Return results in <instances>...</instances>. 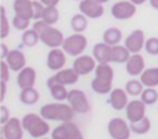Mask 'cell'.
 <instances>
[{
    "label": "cell",
    "instance_id": "cell-47",
    "mask_svg": "<svg viewBox=\"0 0 158 139\" xmlns=\"http://www.w3.org/2000/svg\"><path fill=\"white\" fill-rule=\"evenodd\" d=\"M131 3H134L136 6H141V4H144L147 2V0H130Z\"/></svg>",
    "mask_w": 158,
    "mask_h": 139
},
{
    "label": "cell",
    "instance_id": "cell-25",
    "mask_svg": "<svg viewBox=\"0 0 158 139\" xmlns=\"http://www.w3.org/2000/svg\"><path fill=\"white\" fill-rule=\"evenodd\" d=\"M38 100H39V92L36 91L34 86H31V88H25V89H21L20 102L23 104L32 106V104L38 103Z\"/></svg>",
    "mask_w": 158,
    "mask_h": 139
},
{
    "label": "cell",
    "instance_id": "cell-5",
    "mask_svg": "<svg viewBox=\"0 0 158 139\" xmlns=\"http://www.w3.org/2000/svg\"><path fill=\"white\" fill-rule=\"evenodd\" d=\"M108 133L112 139H129L130 138V124L125 118L115 117L108 122Z\"/></svg>",
    "mask_w": 158,
    "mask_h": 139
},
{
    "label": "cell",
    "instance_id": "cell-46",
    "mask_svg": "<svg viewBox=\"0 0 158 139\" xmlns=\"http://www.w3.org/2000/svg\"><path fill=\"white\" fill-rule=\"evenodd\" d=\"M150 2V6L152 7V9L158 10V0H148Z\"/></svg>",
    "mask_w": 158,
    "mask_h": 139
},
{
    "label": "cell",
    "instance_id": "cell-6",
    "mask_svg": "<svg viewBox=\"0 0 158 139\" xmlns=\"http://www.w3.org/2000/svg\"><path fill=\"white\" fill-rule=\"evenodd\" d=\"M137 13V6L131 3L130 0H120L116 2L114 6L110 7V14L115 20H129V18L134 17V14Z\"/></svg>",
    "mask_w": 158,
    "mask_h": 139
},
{
    "label": "cell",
    "instance_id": "cell-51",
    "mask_svg": "<svg viewBox=\"0 0 158 139\" xmlns=\"http://www.w3.org/2000/svg\"><path fill=\"white\" fill-rule=\"evenodd\" d=\"M78 2H81V0H78Z\"/></svg>",
    "mask_w": 158,
    "mask_h": 139
},
{
    "label": "cell",
    "instance_id": "cell-11",
    "mask_svg": "<svg viewBox=\"0 0 158 139\" xmlns=\"http://www.w3.org/2000/svg\"><path fill=\"white\" fill-rule=\"evenodd\" d=\"M97 60L94 56H87V54H81V56L76 57L74 63H73V68L78 75H88L93 71H95L97 68Z\"/></svg>",
    "mask_w": 158,
    "mask_h": 139
},
{
    "label": "cell",
    "instance_id": "cell-35",
    "mask_svg": "<svg viewBox=\"0 0 158 139\" xmlns=\"http://www.w3.org/2000/svg\"><path fill=\"white\" fill-rule=\"evenodd\" d=\"M52 139H69V128L67 121L60 122L56 128L52 129Z\"/></svg>",
    "mask_w": 158,
    "mask_h": 139
},
{
    "label": "cell",
    "instance_id": "cell-38",
    "mask_svg": "<svg viewBox=\"0 0 158 139\" xmlns=\"http://www.w3.org/2000/svg\"><path fill=\"white\" fill-rule=\"evenodd\" d=\"M67 128H69V139H84L83 132L77 127V124L73 122V120L67 121Z\"/></svg>",
    "mask_w": 158,
    "mask_h": 139
},
{
    "label": "cell",
    "instance_id": "cell-19",
    "mask_svg": "<svg viewBox=\"0 0 158 139\" xmlns=\"http://www.w3.org/2000/svg\"><path fill=\"white\" fill-rule=\"evenodd\" d=\"M36 82V71L32 67H24L17 74V83L21 89L31 88Z\"/></svg>",
    "mask_w": 158,
    "mask_h": 139
},
{
    "label": "cell",
    "instance_id": "cell-37",
    "mask_svg": "<svg viewBox=\"0 0 158 139\" xmlns=\"http://www.w3.org/2000/svg\"><path fill=\"white\" fill-rule=\"evenodd\" d=\"M146 52L148 54H152V56H158V38L155 36H151L146 41V46H144Z\"/></svg>",
    "mask_w": 158,
    "mask_h": 139
},
{
    "label": "cell",
    "instance_id": "cell-36",
    "mask_svg": "<svg viewBox=\"0 0 158 139\" xmlns=\"http://www.w3.org/2000/svg\"><path fill=\"white\" fill-rule=\"evenodd\" d=\"M30 21H31L30 18H25V17L14 14V18H13L11 24L17 31H23V32H24V31H27L28 27H30Z\"/></svg>",
    "mask_w": 158,
    "mask_h": 139
},
{
    "label": "cell",
    "instance_id": "cell-8",
    "mask_svg": "<svg viewBox=\"0 0 158 139\" xmlns=\"http://www.w3.org/2000/svg\"><path fill=\"white\" fill-rule=\"evenodd\" d=\"M23 121L17 117H11L4 125H2V135L6 139H23L24 138Z\"/></svg>",
    "mask_w": 158,
    "mask_h": 139
},
{
    "label": "cell",
    "instance_id": "cell-9",
    "mask_svg": "<svg viewBox=\"0 0 158 139\" xmlns=\"http://www.w3.org/2000/svg\"><path fill=\"white\" fill-rule=\"evenodd\" d=\"M146 106L141 99H134L130 100L129 104L126 106L125 111H126V118L129 122H137L140 120H143L146 117Z\"/></svg>",
    "mask_w": 158,
    "mask_h": 139
},
{
    "label": "cell",
    "instance_id": "cell-48",
    "mask_svg": "<svg viewBox=\"0 0 158 139\" xmlns=\"http://www.w3.org/2000/svg\"><path fill=\"white\" fill-rule=\"evenodd\" d=\"M97 2H98V3H101V4H105V3H108L109 0H97Z\"/></svg>",
    "mask_w": 158,
    "mask_h": 139
},
{
    "label": "cell",
    "instance_id": "cell-17",
    "mask_svg": "<svg viewBox=\"0 0 158 139\" xmlns=\"http://www.w3.org/2000/svg\"><path fill=\"white\" fill-rule=\"evenodd\" d=\"M93 56L98 64H106L112 63V46H109L105 42L95 43L93 48Z\"/></svg>",
    "mask_w": 158,
    "mask_h": 139
},
{
    "label": "cell",
    "instance_id": "cell-2",
    "mask_svg": "<svg viewBox=\"0 0 158 139\" xmlns=\"http://www.w3.org/2000/svg\"><path fill=\"white\" fill-rule=\"evenodd\" d=\"M21 121H23L24 129L34 139L44 138V136H46L51 132V125H49L48 120H45L41 114H34V113L25 114L21 118Z\"/></svg>",
    "mask_w": 158,
    "mask_h": 139
},
{
    "label": "cell",
    "instance_id": "cell-50",
    "mask_svg": "<svg viewBox=\"0 0 158 139\" xmlns=\"http://www.w3.org/2000/svg\"><path fill=\"white\" fill-rule=\"evenodd\" d=\"M0 139H6V138H4V136H3V135H2V138H0Z\"/></svg>",
    "mask_w": 158,
    "mask_h": 139
},
{
    "label": "cell",
    "instance_id": "cell-27",
    "mask_svg": "<svg viewBox=\"0 0 158 139\" xmlns=\"http://www.w3.org/2000/svg\"><path fill=\"white\" fill-rule=\"evenodd\" d=\"M70 27L74 32H78V33H83L84 31L87 29L88 27V17H85L84 14L78 13V14H74L70 20Z\"/></svg>",
    "mask_w": 158,
    "mask_h": 139
},
{
    "label": "cell",
    "instance_id": "cell-14",
    "mask_svg": "<svg viewBox=\"0 0 158 139\" xmlns=\"http://www.w3.org/2000/svg\"><path fill=\"white\" fill-rule=\"evenodd\" d=\"M108 103L116 111L125 110L126 106L129 104V93L126 92V89H120V88L112 89V92L108 96Z\"/></svg>",
    "mask_w": 158,
    "mask_h": 139
},
{
    "label": "cell",
    "instance_id": "cell-39",
    "mask_svg": "<svg viewBox=\"0 0 158 139\" xmlns=\"http://www.w3.org/2000/svg\"><path fill=\"white\" fill-rule=\"evenodd\" d=\"M45 4L41 3V0H32V20H41L44 15Z\"/></svg>",
    "mask_w": 158,
    "mask_h": 139
},
{
    "label": "cell",
    "instance_id": "cell-15",
    "mask_svg": "<svg viewBox=\"0 0 158 139\" xmlns=\"http://www.w3.org/2000/svg\"><path fill=\"white\" fill-rule=\"evenodd\" d=\"M125 67H126V72H127L130 77L141 75L143 71L146 70V61H144V57L141 56L140 53L131 54L130 59L126 61Z\"/></svg>",
    "mask_w": 158,
    "mask_h": 139
},
{
    "label": "cell",
    "instance_id": "cell-21",
    "mask_svg": "<svg viewBox=\"0 0 158 139\" xmlns=\"http://www.w3.org/2000/svg\"><path fill=\"white\" fill-rule=\"evenodd\" d=\"M48 88H49V92H51L52 98H53L56 102H64V100H67L69 91L66 89V85H60V83L53 82V81L48 79Z\"/></svg>",
    "mask_w": 158,
    "mask_h": 139
},
{
    "label": "cell",
    "instance_id": "cell-23",
    "mask_svg": "<svg viewBox=\"0 0 158 139\" xmlns=\"http://www.w3.org/2000/svg\"><path fill=\"white\" fill-rule=\"evenodd\" d=\"M123 39V33L119 28L112 27L108 28V29L104 31L102 33V41L105 43H108L109 46H116V44H120V41Z\"/></svg>",
    "mask_w": 158,
    "mask_h": 139
},
{
    "label": "cell",
    "instance_id": "cell-7",
    "mask_svg": "<svg viewBox=\"0 0 158 139\" xmlns=\"http://www.w3.org/2000/svg\"><path fill=\"white\" fill-rule=\"evenodd\" d=\"M41 42L48 46L49 49H55V48H62L63 42H64V36H63V32L57 28H55L53 25L48 27L44 32L41 33Z\"/></svg>",
    "mask_w": 158,
    "mask_h": 139
},
{
    "label": "cell",
    "instance_id": "cell-42",
    "mask_svg": "<svg viewBox=\"0 0 158 139\" xmlns=\"http://www.w3.org/2000/svg\"><path fill=\"white\" fill-rule=\"evenodd\" d=\"M48 27H51V25H49V24H46V22H45L44 20H36L35 22H34V25H32V28L36 31V32L39 33V35H41V33L44 32V31L46 29V28H48Z\"/></svg>",
    "mask_w": 158,
    "mask_h": 139
},
{
    "label": "cell",
    "instance_id": "cell-13",
    "mask_svg": "<svg viewBox=\"0 0 158 139\" xmlns=\"http://www.w3.org/2000/svg\"><path fill=\"white\" fill-rule=\"evenodd\" d=\"M46 65L51 71H60L66 65V52L60 48L51 49L46 57Z\"/></svg>",
    "mask_w": 158,
    "mask_h": 139
},
{
    "label": "cell",
    "instance_id": "cell-33",
    "mask_svg": "<svg viewBox=\"0 0 158 139\" xmlns=\"http://www.w3.org/2000/svg\"><path fill=\"white\" fill-rule=\"evenodd\" d=\"M10 33V22L7 20L6 9L4 6H0V38L6 39Z\"/></svg>",
    "mask_w": 158,
    "mask_h": 139
},
{
    "label": "cell",
    "instance_id": "cell-10",
    "mask_svg": "<svg viewBox=\"0 0 158 139\" xmlns=\"http://www.w3.org/2000/svg\"><path fill=\"white\" fill-rule=\"evenodd\" d=\"M78 10L81 14H84L88 18H93V20L101 18L105 13L104 4L98 3L97 0H81L78 3Z\"/></svg>",
    "mask_w": 158,
    "mask_h": 139
},
{
    "label": "cell",
    "instance_id": "cell-30",
    "mask_svg": "<svg viewBox=\"0 0 158 139\" xmlns=\"http://www.w3.org/2000/svg\"><path fill=\"white\" fill-rule=\"evenodd\" d=\"M21 41H23V44H24L25 48H34L41 41V36H39V33L34 28H31V29H27L23 32Z\"/></svg>",
    "mask_w": 158,
    "mask_h": 139
},
{
    "label": "cell",
    "instance_id": "cell-1",
    "mask_svg": "<svg viewBox=\"0 0 158 139\" xmlns=\"http://www.w3.org/2000/svg\"><path fill=\"white\" fill-rule=\"evenodd\" d=\"M39 114L48 121H72L74 118V110L69 103L64 102H55V103L44 104L41 107Z\"/></svg>",
    "mask_w": 158,
    "mask_h": 139
},
{
    "label": "cell",
    "instance_id": "cell-29",
    "mask_svg": "<svg viewBox=\"0 0 158 139\" xmlns=\"http://www.w3.org/2000/svg\"><path fill=\"white\" fill-rule=\"evenodd\" d=\"M130 129L136 135H146L151 129V121H150L148 117H144L143 120L137 122H130Z\"/></svg>",
    "mask_w": 158,
    "mask_h": 139
},
{
    "label": "cell",
    "instance_id": "cell-45",
    "mask_svg": "<svg viewBox=\"0 0 158 139\" xmlns=\"http://www.w3.org/2000/svg\"><path fill=\"white\" fill-rule=\"evenodd\" d=\"M60 0H41V3L45 6H57Z\"/></svg>",
    "mask_w": 158,
    "mask_h": 139
},
{
    "label": "cell",
    "instance_id": "cell-34",
    "mask_svg": "<svg viewBox=\"0 0 158 139\" xmlns=\"http://www.w3.org/2000/svg\"><path fill=\"white\" fill-rule=\"evenodd\" d=\"M140 99L147 104V106H151L155 104L158 102V92L155 88H144V91L141 92Z\"/></svg>",
    "mask_w": 158,
    "mask_h": 139
},
{
    "label": "cell",
    "instance_id": "cell-40",
    "mask_svg": "<svg viewBox=\"0 0 158 139\" xmlns=\"http://www.w3.org/2000/svg\"><path fill=\"white\" fill-rule=\"evenodd\" d=\"M10 71H11V68L9 67L7 61L6 60H2V61H0V79L4 81V82H9Z\"/></svg>",
    "mask_w": 158,
    "mask_h": 139
},
{
    "label": "cell",
    "instance_id": "cell-41",
    "mask_svg": "<svg viewBox=\"0 0 158 139\" xmlns=\"http://www.w3.org/2000/svg\"><path fill=\"white\" fill-rule=\"evenodd\" d=\"M10 118H11V117H10V110L7 109L4 104H2V106H0V122H2V125L6 124Z\"/></svg>",
    "mask_w": 158,
    "mask_h": 139
},
{
    "label": "cell",
    "instance_id": "cell-44",
    "mask_svg": "<svg viewBox=\"0 0 158 139\" xmlns=\"http://www.w3.org/2000/svg\"><path fill=\"white\" fill-rule=\"evenodd\" d=\"M9 53H10V49L7 48L4 43H2L0 44V59L2 60H6V57L9 56Z\"/></svg>",
    "mask_w": 158,
    "mask_h": 139
},
{
    "label": "cell",
    "instance_id": "cell-4",
    "mask_svg": "<svg viewBox=\"0 0 158 139\" xmlns=\"http://www.w3.org/2000/svg\"><path fill=\"white\" fill-rule=\"evenodd\" d=\"M66 102L72 106V109L77 114H85L91 109V104H89V100L87 98L85 92L81 91V89H72V91H69V96H67Z\"/></svg>",
    "mask_w": 158,
    "mask_h": 139
},
{
    "label": "cell",
    "instance_id": "cell-24",
    "mask_svg": "<svg viewBox=\"0 0 158 139\" xmlns=\"http://www.w3.org/2000/svg\"><path fill=\"white\" fill-rule=\"evenodd\" d=\"M130 56H131V53L129 52V49L126 46H122V44L112 46V63L126 64V61L130 59Z\"/></svg>",
    "mask_w": 158,
    "mask_h": 139
},
{
    "label": "cell",
    "instance_id": "cell-18",
    "mask_svg": "<svg viewBox=\"0 0 158 139\" xmlns=\"http://www.w3.org/2000/svg\"><path fill=\"white\" fill-rule=\"evenodd\" d=\"M6 61H7V64H9V67L11 68V71H14V72H20L24 67H27L25 54L21 50H18V49L10 50L9 56L6 57Z\"/></svg>",
    "mask_w": 158,
    "mask_h": 139
},
{
    "label": "cell",
    "instance_id": "cell-32",
    "mask_svg": "<svg viewBox=\"0 0 158 139\" xmlns=\"http://www.w3.org/2000/svg\"><path fill=\"white\" fill-rule=\"evenodd\" d=\"M144 88L146 86L143 85V82L140 79H130L125 85V89L129 93V96H140L141 92L144 91Z\"/></svg>",
    "mask_w": 158,
    "mask_h": 139
},
{
    "label": "cell",
    "instance_id": "cell-22",
    "mask_svg": "<svg viewBox=\"0 0 158 139\" xmlns=\"http://www.w3.org/2000/svg\"><path fill=\"white\" fill-rule=\"evenodd\" d=\"M140 81L146 88H157L158 86V67L146 68L140 75Z\"/></svg>",
    "mask_w": 158,
    "mask_h": 139
},
{
    "label": "cell",
    "instance_id": "cell-26",
    "mask_svg": "<svg viewBox=\"0 0 158 139\" xmlns=\"http://www.w3.org/2000/svg\"><path fill=\"white\" fill-rule=\"evenodd\" d=\"M91 89L98 95H109L112 92V82L110 81H104L99 78L94 77V79L91 81Z\"/></svg>",
    "mask_w": 158,
    "mask_h": 139
},
{
    "label": "cell",
    "instance_id": "cell-43",
    "mask_svg": "<svg viewBox=\"0 0 158 139\" xmlns=\"http://www.w3.org/2000/svg\"><path fill=\"white\" fill-rule=\"evenodd\" d=\"M6 92H7V82L0 81V102H3L6 99Z\"/></svg>",
    "mask_w": 158,
    "mask_h": 139
},
{
    "label": "cell",
    "instance_id": "cell-3",
    "mask_svg": "<svg viewBox=\"0 0 158 139\" xmlns=\"http://www.w3.org/2000/svg\"><path fill=\"white\" fill-rule=\"evenodd\" d=\"M87 44H88V39L84 33L74 32L73 35L67 36L63 42L62 49L66 52V54H69L72 57H78L85 52Z\"/></svg>",
    "mask_w": 158,
    "mask_h": 139
},
{
    "label": "cell",
    "instance_id": "cell-16",
    "mask_svg": "<svg viewBox=\"0 0 158 139\" xmlns=\"http://www.w3.org/2000/svg\"><path fill=\"white\" fill-rule=\"evenodd\" d=\"M78 78H80V75L77 74V72L74 71V68H63V70H60V71H56V74L53 75V77H51L49 79L53 81V82H57L60 83V85H74V83H77Z\"/></svg>",
    "mask_w": 158,
    "mask_h": 139
},
{
    "label": "cell",
    "instance_id": "cell-12",
    "mask_svg": "<svg viewBox=\"0 0 158 139\" xmlns=\"http://www.w3.org/2000/svg\"><path fill=\"white\" fill-rule=\"evenodd\" d=\"M146 35L144 31L141 29H134L133 32H130L127 35V38L125 39V46L129 49L131 54L134 53H140L146 46Z\"/></svg>",
    "mask_w": 158,
    "mask_h": 139
},
{
    "label": "cell",
    "instance_id": "cell-28",
    "mask_svg": "<svg viewBox=\"0 0 158 139\" xmlns=\"http://www.w3.org/2000/svg\"><path fill=\"white\" fill-rule=\"evenodd\" d=\"M94 72H95V77L99 78V79L114 82L115 71H114V68H112V65H110L109 63H106V64H98Z\"/></svg>",
    "mask_w": 158,
    "mask_h": 139
},
{
    "label": "cell",
    "instance_id": "cell-49",
    "mask_svg": "<svg viewBox=\"0 0 158 139\" xmlns=\"http://www.w3.org/2000/svg\"><path fill=\"white\" fill-rule=\"evenodd\" d=\"M39 139H51V138H46V136H44V138H39Z\"/></svg>",
    "mask_w": 158,
    "mask_h": 139
},
{
    "label": "cell",
    "instance_id": "cell-20",
    "mask_svg": "<svg viewBox=\"0 0 158 139\" xmlns=\"http://www.w3.org/2000/svg\"><path fill=\"white\" fill-rule=\"evenodd\" d=\"M13 10L15 15L32 20V0H14Z\"/></svg>",
    "mask_w": 158,
    "mask_h": 139
},
{
    "label": "cell",
    "instance_id": "cell-31",
    "mask_svg": "<svg viewBox=\"0 0 158 139\" xmlns=\"http://www.w3.org/2000/svg\"><path fill=\"white\" fill-rule=\"evenodd\" d=\"M59 18H60V13L56 6H45L44 15H42L41 20H44L49 25H55L59 21Z\"/></svg>",
    "mask_w": 158,
    "mask_h": 139
}]
</instances>
